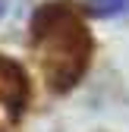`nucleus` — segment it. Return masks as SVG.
<instances>
[{
    "label": "nucleus",
    "instance_id": "nucleus-1",
    "mask_svg": "<svg viewBox=\"0 0 129 132\" xmlns=\"http://www.w3.org/2000/svg\"><path fill=\"white\" fill-rule=\"evenodd\" d=\"M31 51L54 91H69L91 63V31L72 3H44L31 16Z\"/></svg>",
    "mask_w": 129,
    "mask_h": 132
},
{
    "label": "nucleus",
    "instance_id": "nucleus-2",
    "mask_svg": "<svg viewBox=\"0 0 129 132\" xmlns=\"http://www.w3.org/2000/svg\"><path fill=\"white\" fill-rule=\"evenodd\" d=\"M28 104V76L19 63L0 57V132H10L19 123Z\"/></svg>",
    "mask_w": 129,
    "mask_h": 132
},
{
    "label": "nucleus",
    "instance_id": "nucleus-3",
    "mask_svg": "<svg viewBox=\"0 0 129 132\" xmlns=\"http://www.w3.org/2000/svg\"><path fill=\"white\" fill-rule=\"evenodd\" d=\"M88 13H94V16H123V13H129V0H88Z\"/></svg>",
    "mask_w": 129,
    "mask_h": 132
},
{
    "label": "nucleus",
    "instance_id": "nucleus-4",
    "mask_svg": "<svg viewBox=\"0 0 129 132\" xmlns=\"http://www.w3.org/2000/svg\"><path fill=\"white\" fill-rule=\"evenodd\" d=\"M0 16H3V0H0Z\"/></svg>",
    "mask_w": 129,
    "mask_h": 132
}]
</instances>
